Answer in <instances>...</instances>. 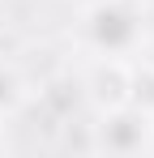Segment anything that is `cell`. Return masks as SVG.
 Masks as SVG:
<instances>
[{"label": "cell", "mask_w": 154, "mask_h": 158, "mask_svg": "<svg viewBox=\"0 0 154 158\" xmlns=\"http://www.w3.org/2000/svg\"><path fill=\"white\" fill-rule=\"evenodd\" d=\"M81 34L103 60L133 56L146 39V13L137 0H94L81 17Z\"/></svg>", "instance_id": "obj_1"}, {"label": "cell", "mask_w": 154, "mask_h": 158, "mask_svg": "<svg viewBox=\"0 0 154 158\" xmlns=\"http://www.w3.org/2000/svg\"><path fill=\"white\" fill-rule=\"evenodd\" d=\"M17 103H22V81H17L4 64H0V115L17 111Z\"/></svg>", "instance_id": "obj_2"}]
</instances>
